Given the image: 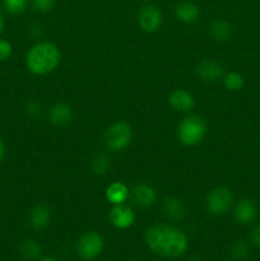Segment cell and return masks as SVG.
<instances>
[{"label": "cell", "instance_id": "20", "mask_svg": "<svg viewBox=\"0 0 260 261\" xmlns=\"http://www.w3.org/2000/svg\"><path fill=\"white\" fill-rule=\"evenodd\" d=\"M223 84L228 91H240L244 87L245 79L237 71H229V73L224 74L223 75Z\"/></svg>", "mask_w": 260, "mask_h": 261}, {"label": "cell", "instance_id": "15", "mask_svg": "<svg viewBox=\"0 0 260 261\" xmlns=\"http://www.w3.org/2000/svg\"><path fill=\"white\" fill-rule=\"evenodd\" d=\"M48 119L56 126H64L68 125L73 119V110L68 103L64 102H56L48 111Z\"/></svg>", "mask_w": 260, "mask_h": 261}, {"label": "cell", "instance_id": "5", "mask_svg": "<svg viewBox=\"0 0 260 261\" xmlns=\"http://www.w3.org/2000/svg\"><path fill=\"white\" fill-rule=\"evenodd\" d=\"M105 247L103 239L94 231L84 232L76 241V254L81 259L89 261L94 260L102 254Z\"/></svg>", "mask_w": 260, "mask_h": 261}, {"label": "cell", "instance_id": "24", "mask_svg": "<svg viewBox=\"0 0 260 261\" xmlns=\"http://www.w3.org/2000/svg\"><path fill=\"white\" fill-rule=\"evenodd\" d=\"M56 0H31L33 10L38 13H47L55 7Z\"/></svg>", "mask_w": 260, "mask_h": 261}, {"label": "cell", "instance_id": "19", "mask_svg": "<svg viewBox=\"0 0 260 261\" xmlns=\"http://www.w3.org/2000/svg\"><path fill=\"white\" fill-rule=\"evenodd\" d=\"M19 254L25 260L38 259L41 255V245L36 240H24L19 246Z\"/></svg>", "mask_w": 260, "mask_h": 261}, {"label": "cell", "instance_id": "2", "mask_svg": "<svg viewBox=\"0 0 260 261\" xmlns=\"http://www.w3.org/2000/svg\"><path fill=\"white\" fill-rule=\"evenodd\" d=\"M61 54L58 46L48 41H42L28 50L25 66L35 75H47L60 64Z\"/></svg>", "mask_w": 260, "mask_h": 261}, {"label": "cell", "instance_id": "17", "mask_svg": "<svg viewBox=\"0 0 260 261\" xmlns=\"http://www.w3.org/2000/svg\"><path fill=\"white\" fill-rule=\"evenodd\" d=\"M130 198V191L125 184L120 181L110 184L106 189V199L112 204V205H119L124 204L127 199Z\"/></svg>", "mask_w": 260, "mask_h": 261}, {"label": "cell", "instance_id": "10", "mask_svg": "<svg viewBox=\"0 0 260 261\" xmlns=\"http://www.w3.org/2000/svg\"><path fill=\"white\" fill-rule=\"evenodd\" d=\"M257 206L251 199H241L233 209V217L237 223L250 224L256 219Z\"/></svg>", "mask_w": 260, "mask_h": 261}, {"label": "cell", "instance_id": "3", "mask_svg": "<svg viewBox=\"0 0 260 261\" xmlns=\"http://www.w3.org/2000/svg\"><path fill=\"white\" fill-rule=\"evenodd\" d=\"M206 134V124L198 115H189L181 120L177 127L178 140L184 145L193 147L199 144Z\"/></svg>", "mask_w": 260, "mask_h": 261}, {"label": "cell", "instance_id": "18", "mask_svg": "<svg viewBox=\"0 0 260 261\" xmlns=\"http://www.w3.org/2000/svg\"><path fill=\"white\" fill-rule=\"evenodd\" d=\"M209 35L214 41L218 42H224L229 40L232 36V27L227 20L217 19L209 27Z\"/></svg>", "mask_w": 260, "mask_h": 261}, {"label": "cell", "instance_id": "13", "mask_svg": "<svg viewBox=\"0 0 260 261\" xmlns=\"http://www.w3.org/2000/svg\"><path fill=\"white\" fill-rule=\"evenodd\" d=\"M175 15L180 22L185 23V24H193L200 17V9L195 3L184 0L176 5Z\"/></svg>", "mask_w": 260, "mask_h": 261}, {"label": "cell", "instance_id": "21", "mask_svg": "<svg viewBox=\"0 0 260 261\" xmlns=\"http://www.w3.org/2000/svg\"><path fill=\"white\" fill-rule=\"evenodd\" d=\"M250 254V247L245 240H239L231 246V256L236 261H244Z\"/></svg>", "mask_w": 260, "mask_h": 261}, {"label": "cell", "instance_id": "29", "mask_svg": "<svg viewBox=\"0 0 260 261\" xmlns=\"http://www.w3.org/2000/svg\"><path fill=\"white\" fill-rule=\"evenodd\" d=\"M38 261H59V260L53 259V257H42V259H40Z\"/></svg>", "mask_w": 260, "mask_h": 261}, {"label": "cell", "instance_id": "8", "mask_svg": "<svg viewBox=\"0 0 260 261\" xmlns=\"http://www.w3.org/2000/svg\"><path fill=\"white\" fill-rule=\"evenodd\" d=\"M109 219L115 228L127 229L134 224L135 213L129 206L119 204V205L112 206L109 213Z\"/></svg>", "mask_w": 260, "mask_h": 261}, {"label": "cell", "instance_id": "16", "mask_svg": "<svg viewBox=\"0 0 260 261\" xmlns=\"http://www.w3.org/2000/svg\"><path fill=\"white\" fill-rule=\"evenodd\" d=\"M51 221V212L50 209L46 205L42 204H37V205L33 206L30 212V216H28V222H30L31 227L33 229H45L48 226Z\"/></svg>", "mask_w": 260, "mask_h": 261}, {"label": "cell", "instance_id": "25", "mask_svg": "<svg viewBox=\"0 0 260 261\" xmlns=\"http://www.w3.org/2000/svg\"><path fill=\"white\" fill-rule=\"evenodd\" d=\"M13 54V46L5 38H0V63L8 60Z\"/></svg>", "mask_w": 260, "mask_h": 261}, {"label": "cell", "instance_id": "1", "mask_svg": "<svg viewBox=\"0 0 260 261\" xmlns=\"http://www.w3.org/2000/svg\"><path fill=\"white\" fill-rule=\"evenodd\" d=\"M144 241L150 251L167 259L183 256L189 247L188 236L177 227L165 223L149 227L145 232Z\"/></svg>", "mask_w": 260, "mask_h": 261}, {"label": "cell", "instance_id": "22", "mask_svg": "<svg viewBox=\"0 0 260 261\" xmlns=\"http://www.w3.org/2000/svg\"><path fill=\"white\" fill-rule=\"evenodd\" d=\"M110 166H111V162H110V158L106 154H97L92 160L91 163L92 171L97 175H105L110 168Z\"/></svg>", "mask_w": 260, "mask_h": 261}, {"label": "cell", "instance_id": "9", "mask_svg": "<svg viewBox=\"0 0 260 261\" xmlns=\"http://www.w3.org/2000/svg\"><path fill=\"white\" fill-rule=\"evenodd\" d=\"M130 199L139 208H149L157 200V193L148 184H138L130 191Z\"/></svg>", "mask_w": 260, "mask_h": 261}, {"label": "cell", "instance_id": "4", "mask_svg": "<svg viewBox=\"0 0 260 261\" xmlns=\"http://www.w3.org/2000/svg\"><path fill=\"white\" fill-rule=\"evenodd\" d=\"M133 139L132 127L127 122L117 121L112 124L105 134V144L112 152H121L130 145Z\"/></svg>", "mask_w": 260, "mask_h": 261}, {"label": "cell", "instance_id": "27", "mask_svg": "<svg viewBox=\"0 0 260 261\" xmlns=\"http://www.w3.org/2000/svg\"><path fill=\"white\" fill-rule=\"evenodd\" d=\"M5 153H7V149H5V143L4 140L0 138V163H2L3 160H4Z\"/></svg>", "mask_w": 260, "mask_h": 261}, {"label": "cell", "instance_id": "14", "mask_svg": "<svg viewBox=\"0 0 260 261\" xmlns=\"http://www.w3.org/2000/svg\"><path fill=\"white\" fill-rule=\"evenodd\" d=\"M163 216L171 222H178L185 216V206L176 196H167L162 203Z\"/></svg>", "mask_w": 260, "mask_h": 261}, {"label": "cell", "instance_id": "30", "mask_svg": "<svg viewBox=\"0 0 260 261\" xmlns=\"http://www.w3.org/2000/svg\"><path fill=\"white\" fill-rule=\"evenodd\" d=\"M188 261H200V259H199L198 256H191L190 259H189Z\"/></svg>", "mask_w": 260, "mask_h": 261}, {"label": "cell", "instance_id": "12", "mask_svg": "<svg viewBox=\"0 0 260 261\" xmlns=\"http://www.w3.org/2000/svg\"><path fill=\"white\" fill-rule=\"evenodd\" d=\"M168 103L178 112H189L195 106V98L185 89H175L168 96Z\"/></svg>", "mask_w": 260, "mask_h": 261}, {"label": "cell", "instance_id": "7", "mask_svg": "<svg viewBox=\"0 0 260 261\" xmlns=\"http://www.w3.org/2000/svg\"><path fill=\"white\" fill-rule=\"evenodd\" d=\"M138 24L145 33H154L162 24V12L155 5L147 4L138 13Z\"/></svg>", "mask_w": 260, "mask_h": 261}, {"label": "cell", "instance_id": "6", "mask_svg": "<svg viewBox=\"0 0 260 261\" xmlns=\"http://www.w3.org/2000/svg\"><path fill=\"white\" fill-rule=\"evenodd\" d=\"M233 204V194L228 188L219 186L209 191L205 198V206L209 213L214 216L226 214Z\"/></svg>", "mask_w": 260, "mask_h": 261}, {"label": "cell", "instance_id": "28", "mask_svg": "<svg viewBox=\"0 0 260 261\" xmlns=\"http://www.w3.org/2000/svg\"><path fill=\"white\" fill-rule=\"evenodd\" d=\"M4 27H5V19H4V15H3L2 10H0V35H2L3 31H4Z\"/></svg>", "mask_w": 260, "mask_h": 261}, {"label": "cell", "instance_id": "11", "mask_svg": "<svg viewBox=\"0 0 260 261\" xmlns=\"http://www.w3.org/2000/svg\"><path fill=\"white\" fill-rule=\"evenodd\" d=\"M196 75L204 82H217L224 75L223 66L214 60H203L196 66Z\"/></svg>", "mask_w": 260, "mask_h": 261}, {"label": "cell", "instance_id": "23", "mask_svg": "<svg viewBox=\"0 0 260 261\" xmlns=\"http://www.w3.org/2000/svg\"><path fill=\"white\" fill-rule=\"evenodd\" d=\"M28 0H3V7L5 12L12 15H18L25 10Z\"/></svg>", "mask_w": 260, "mask_h": 261}, {"label": "cell", "instance_id": "26", "mask_svg": "<svg viewBox=\"0 0 260 261\" xmlns=\"http://www.w3.org/2000/svg\"><path fill=\"white\" fill-rule=\"evenodd\" d=\"M250 239L251 242L260 249V222L252 227L251 232H250Z\"/></svg>", "mask_w": 260, "mask_h": 261}, {"label": "cell", "instance_id": "31", "mask_svg": "<svg viewBox=\"0 0 260 261\" xmlns=\"http://www.w3.org/2000/svg\"><path fill=\"white\" fill-rule=\"evenodd\" d=\"M170 261H171V260H170Z\"/></svg>", "mask_w": 260, "mask_h": 261}]
</instances>
